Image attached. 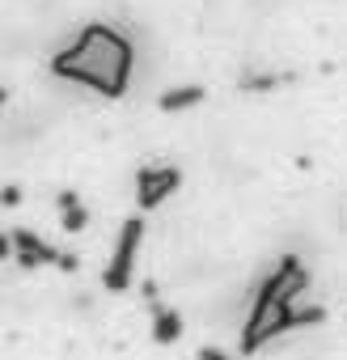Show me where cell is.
<instances>
[{
  "mask_svg": "<svg viewBox=\"0 0 347 360\" xmlns=\"http://www.w3.org/2000/svg\"><path fill=\"white\" fill-rule=\"evenodd\" d=\"M51 72L72 85H89L102 98H123L136 72V47L119 26L89 22L64 51L51 56Z\"/></svg>",
  "mask_w": 347,
  "mask_h": 360,
  "instance_id": "6da1fadb",
  "label": "cell"
},
{
  "mask_svg": "<svg viewBox=\"0 0 347 360\" xmlns=\"http://www.w3.org/2000/svg\"><path fill=\"white\" fill-rule=\"evenodd\" d=\"M305 288H309V271H305V263H301L296 255H284L280 267L263 280V288H258V297H254V305H250V318H246L242 339H237V343H242V356H250L258 330H263L271 318L296 309V297H301Z\"/></svg>",
  "mask_w": 347,
  "mask_h": 360,
  "instance_id": "7a4b0ae2",
  "label": "cell"
},
{
  "mask_svg": "<svg viewBox=\"0 0 347 360\" xmlns=\"http://www.w3.org/2000/svg\"><path fill=\"white\" fill-rule=\"evenodd\" d=\"M140 242H144V217H127L119 238H114V250H110V263L102 271V284L110 292H127L131 288V276H136V259H140Z\"/></svg>",
  "mask_w": 347,
  "mask_h": 360,
  "instance_id": "3957f363",
  "label": "cell"
},
{
  "mask_svg": "<svg viewBox=\"0 0 347 360\" xmlns=\"http://www.w3.org/2000/svg\"><path fill=\"white\" fill-rule=\"evenodd\" d=\"M178 187H183V169L178 165H140L136 169V204L144 212L161 208Z\"/></svg>",
  "mask_w": 347,
  "mask_h": 360,
  "instance_id": "277c9868",
  "label": "cell"
},
{
  "mask_svg": "<svg viewBox=\"0 0 347 360\" xmlns=\"http://www.w3.org/2000/svg\"><path fill=\"white\" fill-rule=\"evenodd\" d=\"M9 246H13V263L18 267H47L60 263V250L51 242H43L34 229H9Z\"/></svg>",
  "mask_w": 347,
  "mask_h": 360,
  "instance_id": "5b68a950",
  "label": "cell"
},
{
  "mask_svg": "<svg viewBox=\"0 0 347 360\" xmlns=\"http://www.w3.org/2000/svg\"><path fill=\"white\" fill-rule=\"evenodd\" d=\"M204 98H208V89H204V85H174V89H165V94L157 98V106H161L165 115H178V110L199 106Z\"/></svg>",
  "mask_w": 347,
  "mask_h": 360,
  "instance_id": "8992f818",
  "label": "cell"
},
{
  "mask_svg": "<svg viewBox=\"0 0 347 360\" xmlns=\"http://www.w3.org/2000/svg\"><path fill=\"white\" fill-rule=\"evenodd\" d=\"M55 204H60V225H64V233H81V229H89V208L81 204L77 191H60Z\"/></svg>",
  "mask_w": 347,
  "mask_h": 360,
  "instance_id": "52a82bcc",
  "label": "cell"
},
{
  "mask_svg": "<svg viewBox=\"0 0 347 360\" xmlns=\"http://www.w3.org/2000/svg\"><path fill=\"white\" fill-rule=\"evenodd\" d=\"M26 195H22V187L18 183H5V187H0V204H5V208H18Z\"/></svg>",
  "mask_w": 347,
  "mask_h": 360,
  "instance_id": "ba28073f",
  "label": "cell"
},
{
  "mask_svg": "<svg viewBox=\"0 0 347 360\" xmlns=\"http://www.w3.org/2000/svg\"><path fill=\"white\" fill-rule=\"evenodd\" d=\"M280 85V77H258V81H242V89L246 94H254V89H275Z\"/></svg>",
  "mask_w": 347,
  "mask_h": 360,
  "instance_id": "9c48e42d",
  "label": "cell"
},
{
  "mask_svg": "<svg viewBox=\"0 0 347 360\" xmlns=\"http://www.w3.org/2000/svg\"><path fill=\"white\" fill-rule=\"evenodd\" d=\"M13 259V246H9V233H0V263Z\"/></svg>",
  "mask_w": 347,
  "mask_h": 360,
  "instance_id": "30bf717a",
  "label": "cell"
},
{
  "mask_svg": "<svg viewBox=\"0 0 347 360\" xmlns=\"http://www.w3.org/2000/svg\"><path fill=\"white\" fill-rule=\"evenodd\" d=\"M5 102H9V89H0V106H5Z\"/></svg>",
  "mask_w": 347,
  "mask_h": 360,
  "instance_id": "8fae6325",
  "label": "cell"
}]
</instances>
